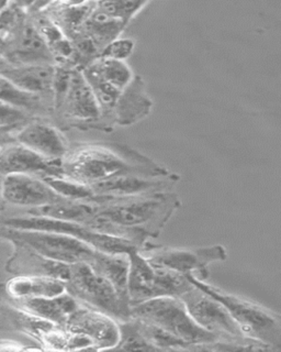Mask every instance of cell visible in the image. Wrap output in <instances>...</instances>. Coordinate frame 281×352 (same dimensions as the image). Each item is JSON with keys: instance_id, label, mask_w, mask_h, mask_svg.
Segmentation results:
<instances>
[{"instance_id": "1", "label": "cell", "mask_w": 281, "mask_h": 352, "mask_svg": "<svg viewBox=\"0 0 281 352\" xmlns=\"http://www.w3.org/2000/svg\"><path fill=\"white\" fill-rule=\"evenodd\" d=\"M98 205L89 227L134 242L142 249L160 236L182 206L176 192H162L127 197H94Z\"/></svg>"}, {"instance_id": "2", "label": "cell", "mask_w": 281, "mask_h": 352, "mask_svg": "<svg viewBox=\"0 0 281 352\" xmlns=\"http://www.w3.org/2000/svg\"><path fill=\"white\" fill-rule=\"evenodd\" d=\"M171 170L138 150L121 143H88L69 150L62 159V175L82 184H98L116 176H166Z\"/></svg>"}, {"instance_id": "3", "label": "cell", "mask_w": 281, "mask_h": 352, "mask_svg": "<svg viewBox=\"0 0 281 352\" xmlns=\"http://www.w3.org/2000/svg\"><path fill=\"white\" fill-rule=\"evenodd\" d=\"M193 285L222 302L248 338L267 346L271 351H281V314L270 311L257 302L229 294L217 286L187 274Z\"/></svg>"}, {"instance_id": "4", "label": "cell", "mask_w": 281, "mask_h": 352, "mask_svg": "<svg viewBox=\"0 0 281 352\" xmlns=\"http://www.w3.org/2000/svg\"><path fill=\"white\" fill-rule=\"evenodd\" d=\"M130 318L154 324L187 342L191 351H200L204 344L219 340L193 320L180 297H158L131 306Z\"/></svg>"}, {"instance_id": "5", "label": "cell", "mask_w": 281, "mask_h": 352, "mask_svg": "<svg viewBox=\"0 0 281 352\" xmlns=\"http://www.w3.org/2000/svg\"><path fill=\"white\" fill-rule=\"evenodd\" d=\"M127 293L130 306L158 298L182 297L193 284L186 275L149 261L140 251L129 253Z\"/></svg>"}, {"instance_id": "6", "label": "cell", "mask_w": 281, "mask_h": 352, "mask_svg": "<svg viewBox=\"0 0 281 352\" xmlns=\"http://www.w3.org/2000/svg\"><path fill=\"white\" fill-rule=\"evenodd\" d=\"M66 292L84 305L123 322L130 318V305L119 296L114 286L86 262L71 264L65 282Z\"/></svg>"}, {"instance_id": "7", "label": "cell", "mask_w": 281, "mask_h": 352, "mask_svg": "<svg viewBox=\"0 0 281 352\" xmlns=\"http://www.w3.org/2000/svg\"><path fill=\"white\" fill-rule=\"evenodd\" d=\"M0 236L12 243L29 248L43 258L62 263H88L96 253L90 245L75 236L50 231L21 230L3 227Z\"/></svg>"}, {"instance_id": "8", "label": "cell", "mask_w": 281, "mask_h": 352, "mask_svg": "<svg viewBox=\"0 0 281 352\" xmlns=\"http://www.w3.org/2000/svg\"><path fill=\"white\" fill-rule=\"evenodd\" d=\"M140 252L152 263L163 265L184 275H195L201 280L209 278L208 267L210 264L225 261L228 258L225 248L221 245L197 249H177L147 241Z\"/></svg>"}, {"instance_id": "9", "label": "cell", "mask_w": 281, "mask_h": 352, "mask_svg": "<svg viewBox=\"0 0 281 352\" xmlns=\"http://www.w3.org/2000/svg\"><path fill=\"white\" fill-rule=\"evenodd\" d=\"M180 298L193 320L200 327L217 336L219 340L240 341L248 339L242 333L229 309L202 289L193 285V289Z\"/></svg>"}, {"instance_id": "10", "label": "cell", "mask_w": 281, "mask_h": 352, "mask_svg": "<svg viewBox=\"0 0 281 352\" xmlns=\"http://www.w3.org/2000/svg\"><path fill=\"white\" fill-rule=\"evenodd\" d=\"M63 327L85 336L98 350H114L120 338L119 322L107 314L80 302Z\"/></svg>"}, {"instance_id": "11", "label": "cell", "mask_w": 281, "mask_h": 352, "mask_svg": "<svg viewBox=\"0 0 281 352\" xmlns=\"http://www.w3.org/2000/svg\"><path fill=\"white\" fill-rule=\"evenodd\" d=\"M175 173L166 176H147L127 174L116 176L90 186L95 197H127L154 192H171L180 181Z\"/></svg>"}, {"instance_id": "12", "label": "cell", "mask_w": 281, "mask_h": 352, "mask_svg": "<svg viewBox=\"0 0 281 352\" xmlns=\"http://www.w3.org/2000/svg\"><path fill=\"white\" fill-rule=\"evenodd\" d=\"M1 199L14 206L38 208L56 203L58 196L39 176L28 174H6L1 186Z\"/></svg>"}, {"instance_id": "13", "label": "cell", "mask_w": 281, "mask_h": 352, "mask_svg": "<svg viewBox=\"0 0 281 352\" xmlns=\"http://www.w3.org/2000/svg\"><path fill=\"white\" fill-rule=\"evenodd\" d=\"M3 64L12 66L54 64L52 53L32 21H25L12 43L1 47Z\"/></svg>"}, {"instance_id": "14", "label": "cell", "mask_w": 281, "mask_h": 352, "mask_svg": "<svg viewBox=\"0 0 281 352\" xmlns=\"http://www.w3.org/2000/svg\"><path fill=\"white\" fill-rule=\"evenodd\" d=\"M0 168L3 174H28L43 177L62 175V160H49L17 141L0 146Z\"/></svg>"}, {"instance_id": "15", "label": "cell", "mask_w": 281, "mask_h": 352, "mask_svg": "<svg viewBox=\"0 0 281 352\" xmlns=\"http://www.w3.org/2000/svg\"><path fill=\"white\" fill-rule=\"evenodd\" d=\"M60 110L67 118L97 124L101 129V110L82 69L73 72L69 91Z\"/></svg>"}, {"instance_id": "16", "label": "cell", "mask_w": 281, "mask_h": 352, "mask_svg": "<svg viewBox=\"0 0 281 352\" xmlns=\"http://www.w3.org/2000/svg\"><path fill=\"white\" fill-rule=\"evenodd\" d=\"M16 140L31 151L49 160H62L69 152L66 140L61 131L42 121H30L18 132Z\"/></svg>"}, {"instance_id": "17", "label": "cell", "mask_w": 281, "mask_h": 352, "mask_svg": "<svg viewBox=\"0 0 281 352\" xmlns=\"http://www.w3.org/2000/svg\"><path fill=\"white\" fill-rule=\"evenodd\" d=\"M152 107L153 100L147 94L143 78L135 75L132 82L120 94L113 110V120L118 126H132L147 118Z\"/></svg>"}, {"instance_id": "18", "label": "cell", "mask_w": 281, "mask_h": 352, "mask_svg": "<svg viewBox=\"0 0 281 352\" xmlns=\"http://www.w3.org/2000/svg\"><path fill=\"white\" fill-rule=\"evenodd\" d=\"M56 64H32V65L12 66L3 64L0 78L21 91L36 95H52L53 77Z\"/></svg>"}, {"instance_id": "19", "label": "cell", "mask_w": 281, "mask_h": 352, "mask_svg": "<svg viewBox=\"0 0 281 352\" xmlns=\"http://www.w3.org/2000/svg\"><path fill=\"white\" fill-rule=\"evenodd\" d=\"M16 307L47 319L58 326L66 324L69 317L77 309L80 302L67 292L54 297H36L14 300Z\"/></svg>"}, {"instance_id": "20", "label": "cell", "mask_w": 281, "mask_h": 352, "mask_svg": "<svg viewBox=\"0 0 281 352\" xmlns=\"http://www.w3.org/2000/svg\"><path fill=\"white\" fill-rule=\"evenodd\" d=\"M97 1H60V3H42L38 10L50 16L61 28L63 32L72 38L83 29L89 16L96 8Z\"/></svg>"}, {"instance_id": "21", "label": "cell", "mask_w": 281, "mask_h": 352, "mask_svg": "<svg viewBox=\"0 0 281 352\" xmlns=\"http://www.w3.org/2000/svg\"><path fill=\"white\" fill-rule=\"evenodd\" d=\"M7 294L14 300L54 297L66 292L65 282L47 275H20L8 280Z\"/></svg>"}, {"instance_id": "22", "label": "cell", "mask_w": 281, "mask_h": 352, "mask_svg": "<svg viewBox=\"0 0 281 352\" xmlns=\"http://www.w3.org/2000/svg\"><path fill=\"white\" fill-rule=\"evenodd\" d=\"M97 273L107 278L118 292L125 304L130 305L127 293V276H129L130 261L127 254H108L96 251L95 256L88 262ZM131 307V306H130Z\"/></svg>"}, {"instance_id": "23", "label": "cell", "mask_w": 281, "mask_h": 352, "mask_svg": "<svg viewBox=\"0 0 281 352\" xmlns=\"http://www.w3.org/2000/svg\"><path fill=\"white\" fill-rule=\"evenodd\" d=\"M127 25L125 22L102 12L97 8L96 3V8L84 25L83 30L94 40L102 52L108 44L120 38Z\"/></svg>"}, {"instance_id": "24", "label": "cell", "mask_w": 281, "mask_h": 352, "mask_svg": "<svg viewBox=\"0 0 281 352\" xmlns=\"http://www.w3.org/2000/svg\"><path fill=\"white\" fill-rule=\"evenodd\" d=\"M102 80L109 82L119 91H123L132 82L135 77L132 69L129 64L123 60H112V58H100L95 60L93 63L87 65Z\"/></svg>"}, {"instance_id": "25", "label": "cell", "mask_w": 281, "mask_h": 352, "mask_svg": "<svg viewBox=\"0 0 281 352\" xmlns=\"http://www.w3.org/2000/svg\"><path fill=\"white\" fill-rule=\"evenodd\" d=\"M9 309L12 322L18 329L21 330L25 335L31 336L43 344L47 336L52 333L56 328L60 327L54 322H49L47 319L36 316L34 314L20 309V308L10 307Z\"/></svg>"}, {"instance_id": "26", "label": "cell", "mask_w": 281, "mask_h": 352, "mask_svg": "<svg viewBox=\"0 0 281 352\" xmlns=\"http://www.w3.org/2000/svg\"><path fill=\"white\" fill-rule=\"evenodd\" d=\"M58 196L69 201H91L94 192L88 185L69 179L63 175H47L41 177Z\"/></svg>"}, {"instance_id": "27", "label": "cell", "mask_w": 281, "mask_h": 352, "mask_svg": "<svg viewBox=\"0 0 281 352\" xmlns=\"http://www.w3.org/2000/svg\"><path fill=\"white\" fill-rule=\"evenodd\" d=\"M119 322L120 338L114 350H142L155 351L154 346L149 344L140 329V322L134 318H129Z\"/></svg>"}, {"instance_id": "28", "label": "cell", "mask_w": 281, "mask_h": 352, "mask_svg": "<svg viewBox=\"0 0 281 352\" xmlns=\"http://www.w3.org/2000/svg\"><path fill=\"white\" fill-rule=\"evenodd\" d=\"M42 96L28 93L14 87L6 80L0 78V102L10 104L25 113L39 110L42 106Z\"/></svg>"}, {"instance_id": "29", "label": "cell", "mask_w": 281, "mask_h": 352, "mask_svg": "<svg viewBox=\"0 0 281 352\" xmlns=\"http://www.w3.org/2000/svg\"><path fill=\"white\" fill-rule=\"evenodd\" d=\"M149 1L138 0V1H97V8L105 12L114 19L121 20L130 25V22L140 14V11L147 8Z\"/></svg>"}, {"instance_id": "30", "label": "cell", "mask_w": 281, "mask_h": 352, "mask_svg": "<svg viewBox=\"0 0 281 352\" xmlns=\"http://www.w3.org/2000/svg\"><path fill=\"white\" fill-rule=\"evenodd\" d=\"M134 49L135 42L133 41L132 38H121L120 36V38H116L114 41L111 42L110 44H108L100 56L125 62L132 55Z\"/></svg>"}, {"instance_id": "31", "label": "cell", "mask_w": 281, "mask_h": 352, "mask_svg": "<svg viewBox=\"0 0 281 352\" xmlns=\"http://www.w3.org/2000/svg\"><path fill=\"white\" fill-rule=\"evenodd\" d=\"M3 177H5V174H3V170L0 168V198H1V186H3Z\"/></svg>"}, {"instance_id": "32", "label": "cell", "mask_w": 281, "mask_h": 352, "mask_svg": "<svg viewBox=\"0 0 281 352\" xmlns=\"http://www.w3.org/2000/svg\"><path fill=\"white\" fill-rule=\"evenodd\" d=\"M1 228H3V219L0 217V231H1Z\"/></svg>"}, {"instance_id": "33", "label": "cell", "mask_w": 281, "mask_h": 352, "mask_svg": "<svg viewBox=\"0 0 281 352\" xmlns=\"http://www.w3.org/2000/svg\"><path fill=\"white\" fill-rule=\"evenodd\" d=\"M1 208H3V199L0 198V212H1Z\"/></svg>"}, {"instance_id": "34", "label": "cell", "mask_w": 281, "mask_h": 352, "mask_svg": "<svg viewBox=\"0 0 281 352\" xmlns=\"http://www.w3.org/2000/svg\"><path fill=\"white\" fill-rule=\"evenodd\" d=\"M0 239H1V236H0Z\"/></svg>"}]
</instances>
